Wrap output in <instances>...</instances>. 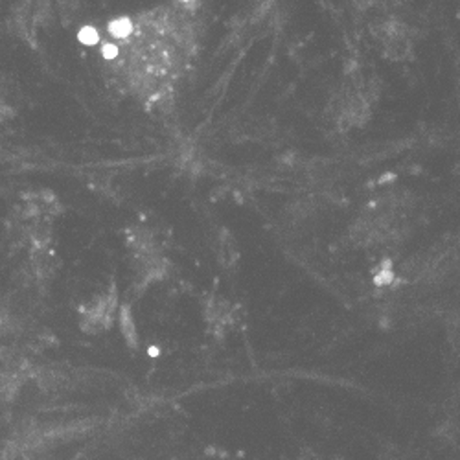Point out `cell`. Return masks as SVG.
<instances>
[{
  "label": "cell",
  "instance_id": "obj_1",
  "mask_svg": "<svg viewBox=\"0 0 460 460\" xmlns=\"http://www.w3.org/2000/svg\"><path fill=\"white\" fill-rule=\"evenodd\" d=\"M411 207L402 196H383L368 203L356 221V236L367 245L387 243L400 238L409 219Z\"/></svg>",
  "mask_w": 460,
  "mask_h": 460
},
{
  "label": "cell",
  "instance_id": "obj_2",
  "mask_svg": "<svg viewBox=\"0 0 460 460\" xmlns=\"http://www.w3.org/2000/svg\"><path fill=\"white\" fill-rule=\"evenodd\" d=\"M374 37L383 54L391 59H403L411 52L412 41L409 30L396 19L379 22L374 30Z\"/></svg>",
  "mask_w": 460,
  "mask_h": 460
},
{
  "label": "cell",
  "instance_id": "obj_3",
  "mask_svg": "<svg viewBox=\"0 0 460 460\" xmlns=\"http://www.w3.org/2000/svg\"><path fill=\"white\" fill-rule=\"evenodd\" d=\"M352 3L358 4V6H370L372 0H352Z\"/></svg>",
  "mask_w": 460,
  "mask_h": 460
}]
</instances>
